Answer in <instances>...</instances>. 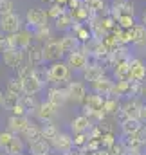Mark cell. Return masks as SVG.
Returning <instances> with one entry per match:
<instances>
[{"mask_svg": "<svg viewBox=\"0 0 146 155\" xmlns=\"http://www.w3.org/2000/svg\"><path fill=\"white\" fill-rule=\"evenodd\" d=\"M22 155H24V153H22Z\"/></svg>", "mask_w": 146, "mask_h": 155, "instance_id": "52", "label": "cell"}, {"mask_svg": "<svg viewBox=\"0 0 146 155\" xmlns=\"http://www.w3.org/2000/svg\"><path fill=\"white\" fill-rule=\"evenodd\" d=\"M132 33H134V41H132V45L134 47H137V49H146V25L143 24H135V27L132 29Z\"/></svg>", "mask_w": 146, "mask_h": 155, "instance_id": "27", "label": "cell"}, {"mask_svg": "<svg viewBox=\"0 0 146 155\" xmlns=\"http://www.w3.org/2000/svg\"><path fill=\"white\" fill-rule=\"evenodd\" d=\"M25 58H27V61H29L35 69L43 67V63H45V60H43V43L35 41L31 47H27V49H25Z\"/></svg>", "mask_w": 146, "mask_h": 155, "instance_id": "11", "label": "cell"}, {"mask_svg": "<svg viewBox=\"0 0 146 155\" xmlns=\"http://www.w3.org/2000/svg\"><path fill=\"white\" fill-rule=\"evenodd\" d=\"M63 155H78V153H74V152H69V153H63Z\"/></svg>", "mask_w": 146, "mask_h": 155, "instance_id": "49", "label": "cell"}, {"mask_svg": "<svg viewBox=\"0 0 146 155\" xmlns=\"http://www.w3.org/2000/svg\"><path fill=\"white\" fill-rule=\"evenodd\" d=\"M35 43V33L29 27H22L15 35H5V47H18V49H27Z\"/></svg>", "mask_w": 146, "mask_h": 155, "instance_id": "3", "label": "cell"}, {"mask_svg": "<svg viewBox=\"0 0 146 155\" xmlns=\"http://www.w3.org/2000/svg\"><path fill=\"white\" fill-rule=\"evenodd\" d=\"M58 108L60 107H56V105H52L51 101H41L40 105H38L36 112H35V116L40 119V121H43V123H49V121H52L56 114H58Z\"/></svg>", "mask_w": 146, "mask_h": 155, "instance_id": "14", "label": "cell"}, {"mask_svg": "<svg viewBox=\"0 0 146 155\" xmlns=\"http://www.w3.org/2000/svg\"><path fill=\"white\" fill-rule=\"evenodd\" d=\"M76 24L72 18V15L69 13V9L67 11H63L58 18H54L52 20V27H54V31L56 33H69V31H72V25Z\"/></svg>", "mask_w": 146, "mask_h": 155, "instance_id": "16", "label": "cell"}, {"mask_svg": "<svg viewBox=\"0 0 146 155\" xmlns=\"http://www.w3.org/2000/svg\"><path fill=\"white\" fill-rule=\"evenodd\" d=\"M60 45H61V51H63V54L67 56V54H71L74 52L76 49H79V40L76 38V35H74L72 31H69V33H63L61 36H60Z\"/></svg>", "mask_w": 146, "mask_h": 155, "instance_id": "18", "label": "cell"}, {"mask_svg": "<svg viewBox=\"0 0 146 155\" xmlns=\"http://www.w3.org/2000/svg\"><path fill=\"white\" fill-rule=\"evenodd\" d=\"M135 24H137V20H135L134 15H121V16H117V25L121 29H134Z\"/></svg>", "mask_w": 146, "mask_h": 155, "instance_id": "34", "label": "cell"}, {"mask_svg": "<svg viewBox=\"0 0 146 155\" xmlns=\"http://www.w3.org/2000/svg\"><path fill=\"white\" fill-rule=\"evenodd\" d=\"M18 101H20V96H16V94H11V92L4 90V103H2V107H4V108L11 110Z\"/></svg>", "mask_w": 146, "mask_h": 155, "instance_id": "36", "label": "cell"}, {"mask_svg": "<svg viewBox=\"0 0 146 155\" xmlns=\"http://www.w3.org/2000/svg\"><path fill=\"white\" fill-rule=\"evenodd\" d=\"M112 87H114V79L108 78L107 74L103 78H99L98 81H92V92L101 94L105 97H108L110 94H112Z\"/></svg>", "mask_w": 146, "mask_h": 155, "instance_id": "22", "label": "cell"}, {"mask_svg": "<svg viewBox=\"0 0 146 155\" xmlns=\"http://www.w3.org/2000/svg\"><path fill=\"white\" fill-rule=\"evenodd\" d=\"M13 137H15V134H13V132H9V130L0 132V148H2V150H5V148L9 146V143L13 141Z\"/></svg>", "mask_w": 146, "mask_h": 155, "instance_id": "39", "label": "cell"}, {"mask_svg": "<svg viewBox=\"0 0 146 155\" xmlns=\"http://www.w3.org/2000/svg\"><path fill=\"white\" fill-rule=\"evenodd\" d=\"M88 5V9L92 11V15L96 16H103V15H108L110 13V4L107 0H87L85 2Z\"/></svg>", "mask_w": 146, "mask_h": 155, "instance_id": "25", "label": "cell"}, {"mask_svg": "<svg viewBox=\"0 0 146 155\" xmlns=\"http://www.w3.org/2000/svg\"><path fill=\"white\" fill-rule=\"evenodd\" d=\"M72 33L76 35V38L79 40V43H88V41L92 40V33H90L88 24H79V22H76L72 25Z\"/></svg>", "mask_w": 146, "mask_h": 155, "instance_id": "26", "label": "cell"}, {"mask_svg": "<svg viewBox=\"0 0 146 155\" xmlns=\"http://www.w3.org/2000/svg\"><path fill=\"white\" fill-rule=\"evenodd\" d=\"M47 101H51V103L56 105V107L65 105V101H69L67 88H61V87H51V88L47 90Z\"/></svg>", "mask_w": 146, "mask_h": 155, "instance_id": "21", "label": "cell"}, {"mask_svg": "<svg viewBox=\"0 0 146 155\" xmlns=\"http://www.w3.org/2000/svg\"><path fill=\"white\" fill-rule=\"evenodd\" d=\"M11 114H13V116H29V114H27V110H25V107H24L20 101L11 108Z\"/></svg>", "mask_w": 146, "mask_h": 155, "instance_id": "43", "label": "cell"}, {"mask_svg": "<svg viewBox=\"0 0 146 155\" xmlns=\"http://www.w3.org/2000/svg\"><path fill=\"white\" fill-rule=\"evenodd\" d=\"M90 128H92V119L87 116V114H79V116H76L72 121H71V130H72V134H83V132L88 134Z\"/></svg>", "mask_w": 146, "mask_h": 155, "instance_id": "19", "label": "cell"}, {"mask_svg": "<svg viewBox=\"0 0 146 155\" xmlns=\"http://www.w3.org/2000/svg\"><path fill=\"white\" fill-rule=\"evenodd\" d=\"M58 134H60V130H58L51 121H49V123H45V124L41 126V135H43L45 139H49V141H51V139H54Z\"/></svg>", "mask_w": 146, "mask_h": 155, "instance_id": "37", "label": "cell"}, {"mask_svg": "<svg viewBox=\"0 0 146 155\" xmlns=\"http://www.w3.org/2000/svg\"><path fill=\"white\" fill-rule=\"evenodd\" d=\"M20 103L25 107L27 114H35L36 108H38V105H40L36 101V97H35V96H29V94H22V96H20Z\"/></svg>", "mask_w": 146, "mask_h": 155, "instance_id": "32", "label": "cell"}, {"mask_svg": "<svg viewBox=\"0 0 146 155\" xmlns=\"http://www.w3.org/2000/svg\"><path fill=\"white\" fill-rule=\"evenodd\" d=\"M0 54H2L4 65L9 67V69H15V71L25 61V51L24 49H18V47H5Z\"/></svg>", "mask_w": 146, "mask_h": 155, "instance_id": "6", "label": "cell"}, {"mask_svg": "<svg viewBox=\"0 0 146 155\" xmlns=\"http://www.w3.org/2000/svg\"><path fill=\"white\" fill-rule=\"evenodd\" d=\"M27 146H29V153L31 155H49L51 150H52L51 141L45 139L43 135L35 139V141H31V143H27Z\"/></svg>", "mask_w": 146, "mask_h": 155, "instance_id": "17", "label": "cell"}, {"mask_svg": "<svg viewBox=\"0 0 146 155\" xmlns=\"http://www.w3.org/2000/svg\"><path fill=\"white\" fill-rule=\"evenodd\" d=\"M112 72H114V78H115L117 81L128 79V78H130V58L117 60V61L112 65Z\"/></svg>", "mask_w": 146, "mask_h": 155, "instance_id": "23", "label": "cell"}, {"mask_svg": "<svg viewBox=\"0 0 146 155\" xmlns=\"http://www.w3.org/2000/svg\"><path fill=\"white\" fill-rule=\"evenodd\" d=\"M24 150H25V143H24V139H20L18 135H15L13 141L9 143V146H7L4 152L9 153V155H22L24 153Z\"/></svg>", "mask_w": 146, "mask_h": 155, "instance_id": "30", "label": "cell"}, {"mask_svg": "<svg viewBox=\"0 0 146 155\" xmlns=\"http://www.w3.org/2000/svg\"><path fill=\"white\" fill-rule=\"evenodd\" d=\"M38 2H40L41 5H45V7H49V5H51V4H54L56 0H38Z\"/></svg>", "mask_w": 146, "mask_h": 155, "instance_id": "46", "label": "cell"}, {"mask_svg": "<svg viewBox=\"0 0 146 155\" xmlns=\"http://www.w3.org/2000/svg\"><path fill=\"white\" fill-rule=\"evenodd\" d=\"M2 103H4V92L0 90V107H2Z\"/></svg>", "mask_w": 146, "mask_h": 155, "instance_id": "47", "label": "cell"}, {"mask_svg": "<svg viewBox=\"0 0 146 155\" xmlns=\"http://www.w3.org/2000/svg\"><path fill=\"white\" fill-rule=\"evenodd\" d=\"M65 61H67V65L72 69L74 72H83L85 67L90 63V61H88V54L81 49V45H79V49H76L74 52H71V54L65 56Z\"/></svg>", "mask_w": 146, "mask_h": 155, "instance_id": "7", "label": "cell"}, {"mask_svg": "<svg viewBox=\"0 0 146 155\" xmlns=\"http://www.w3.org/2000/svg\"><path fill=\"white\" fill-rule=\"evenodd\" d=\"M141 107H143V101L139 99V96H130V97H126V99L121 103V110H119V114L123 116V119H124V117L139 119Z\"/></svg>", "mask_w": 146, "mask_h": 155, "instance_id": "9", "label": "cell"}, {"mask_svg": "<svg viewBox=\"0 0 146 155\" xmlns=\"http://www.w3.org/2000/svg\"><path fill=\"white\" fill-rule=\"evenodd\" d=\"M83 2H87V0H83Z\"/></svg>", "mask_w": 146, "mask_h": 155, "instance_id": "50", "label": "cell"}, {"mask_svg": "<svg viewBox=\"0 0 146 155\" xmlns=\"http://www.w3.org/2000/svg\"><path fill=\"white\" fill-rule=\"evenodd\" d=\"M45 76H47V83H54L60 85L63 81H71L72 76V69L67 65V61L58 60V61H51L45 69Z\"/></svg>", "mask_w": 146, "mask_h": 155, "instance_id": "1", "label": "cell"}, {"mask_svg": "<svg viewBox=\"0 0 146 155\" xmlns=\"http://www.w3.org/2000/svg\"><path fill=\"white\" fill-rule=\"evenodd\" d=\"M63 58H65V54L61 51L60 38H52L43 43V60H45V63L58 61V60H63Z\"/></svg>", "mask_w": 146, "mask_h": 155, "instance_id": "8", "label": "cell"}, {"mask_svg": "<svg viewBox=\"0 0 146 155\" xmlns=\"http://www.w3.org/2000/svg\"><path fill=\"white\" fill-rule=\"evenodd\" d=\"M114 144H115V137H114V134L107 132V134H103V135H101V148L110 150Z\"/></svg>", "mask_w": 146, "mask_h": 155, "instance_id": "40", "label": "cell"}, {"mask_svg": "<svg viewBox=\"0 0 146 155\" xmlns=\"http://www.w3.org/2000/svg\"><path fill=\"white\" fill-rule=\"evenodd\" d=\"M69 13L72 15L74 22H79V24H88V20L94 16L92 15V11L88 9V5L85 4V2H81L78 7H74V9H69Z\"/></svg>", "mask_w": 146, "mask_h": 155, "instance_id": "24", "label": "cell"}, {"mask_svg": "<svg viewBox=\"0 0 146 155\" xmlns=\"http://www.w3.org/2000/svg\"><path fill=\"white\" fill-rule=\"evenodd\" d=\"M130 81L143 83L146 79V63L141 58H130Z\"/></svg>", "mask_w": 146, "mask_h": 155, "instance_id": "13", "label": "cell"}, {"mask_svg": "<svg viewBox=\"0 0 146 155\" xmlns=\"http://www.w3.org/2000/svg\"><path fill=\"white\" fill-rule=\"evenodd\" d=\"M121 110V103H119V97H114V96H108L105 99V114H119Z\"/></svg>", "mask_w": 146, "mask_h": 155, "instance_id": "33", "label": "cell"}, {"mask_svg": "<svg viewBox=\"0 0 146 155\" xmlns=\"http://www.w3.org/2000/svg\"><path fill=\"white\" fill-rule=\"evenodd\" d=\"M87 94L88 92H87V87H85L83 81H69V85H67V96H69L71 101L78 103V105H83Z\"/></svg>", "mask_w": 146, "mask_h": 155, "instance_id": "10", "label": "cell"}, {"mask_svg": "<svg viewBox=\"0 0 146 155\" xmlns=\"http://www.w3.org/2000/svg\"><path fill=\"white\" fill-rule=\"evenodd\" d=\"M88 139H90V137L87 135V132H83V134H74V137H72L74 146H85Z\"/></svg>", "mask_w": 146, "mask_h": 155, "instance_id": "42", "label": "cell"}, {"mask_svg": "<svg viewBox=\"0 0 146 155\" xmlns=\"http://www.w3.org/2000/svg\"><path fill=\"white\" fill-rule=\"evenodd\" d=\"M22 135H24V139H27V143H31V141H35V139H38V137H41V128L31 123V124L24 130Z\"/></svg>", "mask_w": 146, "mask_h": 155, "instance_id": "35", "label": "cell"}, {"mask_svg": "<svg viewBox=\"0 0 146 155\" xmlns=\"http://www.w3.org/2000/svg\"><path fill=\"white\" fill-rule=\"evenodd\" d=\"M33 33H35V41H38V43H45V41L54 38V27L51 24L45 25V27H40L36 31H33Z\"/></svg>", "mask_w": 146, "mask_h": 155, "instance_id": "28", "label": "cell"}, {"mask_svg": "<svg viewBox=\"0 0 146 155\" xmlns=\"http://www.w3.org/2000/svg\"><path fill=\"white\" fill-rule=\"evenodd\" d=\"M24 20H25V27H29L33 31H36L40 27H45V25L51 24L47 9H43V7H31V9H27Z\"/></svg>", "mask_w": 146, "mask_h": 155, "instance_id": "4", "label": "cell"}, {"mask_svg": "<svg viewBox=\"0 0 146 155\" xmlns=\"http://www.w3.org/2000/svg\"><path fill=\"white\" fill-rule=\"evenodd\" d=\"M49 155H51V153H49Z\"/></svg>", "mask_w": 146, "mask_h": 155, "instance_id": "51", "label": "cell"}, {"mask_svg": "<svg viewBox=\"0 0 146 155\" xmlns=\"http://www.w3.org/2000/svg\"><path fill=\"white\" fill-rule=\"evenodd\" d=\"M24 25H25V20L18 11H13V13L0 16V33H4V35H15Z\"/></svg>", "mask_w": 146, "mask_h": 155, "instance_id": "5", "label": "cell"}, {"mask_svg": "<svg viewBox=\"0 0 146 155\" xmlns=\"http://www.w3.org/2000/svg\"><path fill=\"white\" fill-rule=\"evenodd\" d=\"M29 124H31L29 116H13V114H11L9 119H7V130L13 132L15 135H22L24 130H25Z\"/></svg>", "mask_w": 146, "mask_h": 155, "instance_id": "15", "label": "cell"}, {"mask_svg": "<svg viewBox=\"0 0 146 155\" xmlns=\"http://www.w3.org/2000/svg\"><path fill=\"white\" fill-rule=\"evenodd\" d=\"M51 146H52V150H56L60 153H69V152H72V148H74V141L69 134L60 132L54 139H51Z\"/></svg>", "mask_w": 146, "mask_h": 155, "instance_id": "12", "label": "cell"}, {"mask_svg": "<svg viewBox=\"0 0 146 155\" xmlns=\"http://www.w3.org/2000/svg\"><path fill=\"white\" fill-rule=\"evenodd\" d=\"M79 155H96V152H88V150H87L85 153H79Z\"/></svg>", "mask_w": 146, "mask_h": 155, "instance_id": "48", "label": "cell"}, {"mask_svg": "<svg viewBox=\"0 0 146 155\" xmlns=\"http://www.w3.org/2000/svg\"><path fill=\"white\" fill-rule=\"evenodd\" d=\"M63 11H67V7H63V5H60V4H51L49 7H47V15H49V18H51V22L54 20V18H58Z\"/></svg>", "mask_w": 146, "mask_h": 155, "instance_id": "38", "label": "cell"}, {"mask_svg": "<svg viewBox=\"0 0 146 155\" xmlns=\"http://www.w3.org/2000/svg\"><path fill=\"white\" fill-rule=\"evenodd\" d=\"M141 121L139 119H134V117H124L123 123H121V128H123V134L124 135H130V134H135L139 128H141Z\"/></svg>", "mask_w": 146, "mask_h": 155, "instance_id": "29", "label": "cell"}, {"mask_svg": "<svg viewBox=\"0 0 146 155\" xmlns=\"http://www.w3.org/2000/svg\"><path fill=\"white\" fill-rule=\"evenodd\" d=\"M137 22H139V24H143V25H146V7L143 9V11H141V15H139Z\"/></svg>", "mask_w": 146, "mask_h": 155, "instance_id": "45", "label": "cell"}, {"mask_svg": "<svg viewBox=\"0 0 146 155\" xmlns=\"http://www.w3.org/2000/svg\"><path fill=\"white\" fill-rule=\"evenodd\" d=\"M5 90L11 92V94H16V96H22L24 94V85H22V79L18 76L9 78V81L5 83Z\"/></svg>", "mask_w": 146, "mask_h": 155, "instance_id": "31", "label": "cell"}, {"mask_svg": "<svg viewBox=\"0 0 146 155\" xmlns=\"http://www.w3.org/2000/svg\"><path fill=\"white\" fill-rule=\"evenodd\" d=\"M107 74V71H105V67L103 65H99V63H88L87 67H85V71L81 72V76L85 81H98L99 78H103Z\"/></svg>", "mask_w": 146, "mask_h": 155, "instance_id": "20", "label": "cell"}, {"mask_svg": "<svg viewBox=\"0 0 146 155\" xmlns=\"http://www.w3.org/2000/svg\"><path fill=\"white\" fill-rule=\"evenodd\" d=\"M139 121H141V123H146V103H143V107H141V112H139Z\"/></svg>", "mask_w": 146, "mask_h": 155, "instance_id": "44", "label": "cell"}, {"mask_svg": "<svg viewBox=\"0 0 146 155\" xmlns=\"http://www.w3.org/2000/svg\"><path fill=\"white\" fill-rule=\"evenodd\" d=\"M15 11V0H0V16Z\"/></svg>", "mask_w": 146, "mask_h": 155, "instance_id": "41", "label": "cell"}, {"mask_svg": "<svg viewBox=\"0 0 146 155\" xmlns=\"http://www.w3.org/2000/svg\"><path fill=\"white\" fill-rule=\"evenodd\" d=\"M105 96L96 94V92H88L85 101H83V110L87 112L88 117H96V119H103L105 114Z\"/></svg>", "mask_w": 146, "mask_h": 155, "instance_id": "2", "label": "cell"}]
</instances>
